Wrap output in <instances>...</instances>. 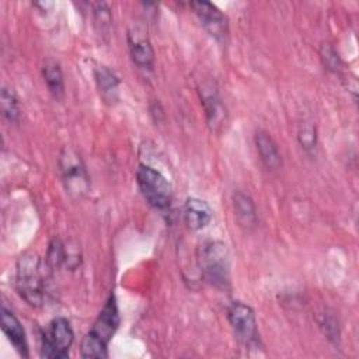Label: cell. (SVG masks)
Returning <instances> with one entry per match:
<instances>
[{
	"label": "cell",
	"instance_id": "6da1fadb",
	"mask_svg": "<svg viewBox=\"0 0 359 359\" xmlns=\"http://www.w3.org/2000/svg\"><path fill=\"white\" fill-rule=\"evenodd\" d=\"M119 321L121 318L116 297L114 293H111L81 341L80 356L95 359L108 358V345L119 327Z\"/></svg>",
	"mask_w": 359,
	"mask_h": 359
},
{
	"label": "cell",
	"instance_id": "7a4b0ae2",
	"mask_svg": "<svg viewBox=\"0 0 359 359\" xmlns=\"http://www.w3.org/2000/svg\"><path fill=\"white\" fill-rule=\"evenodd\" d=\"M46 262L35 252H24L15 265V289L32 307H41L46 297Z\"/></svg>",
	"mask_w": 359,
	"mask_h": 359
},
{
	"label": "cell",
	"instance_id": "3957f363",
	"mask_svg": "<svg viewBox=\"0 0 359 359\" xmlns=\"http://www.w3.org/2000/svg\"><path fill=\"white\" fill-rule=\"evenodd\" d=\"M198 264L203 278L213 286L226 289L230 285L229 250L223 241H203L198 248Z\"/></svg>",
	"mask_w": 359,
	"mask_h": 359
},
{
	"label": "cell",
	"instance_id": "277c9868",
	"mask_svg": "<svg viewBox=\"0 0 359 359\" xmlns=\"http://www.w3.org/2000/svg\"><path fill=\"white\" fill-rule=\"evenodd\" d=\"M136 184L146 202L160 213L170 212L172 191L167 178L150 165L140 164L136 170Z\"/></svg>",
	"mask_w": 359,
	"mask_h": 359
},
{
	"label": "cell",
	"instance_id": "5b68a950",
	"mask_svg": "<svg viewBox=\"0 0 359 359\" xmlns=\"http://www.w3.org/2000/svg\"><path fill=\"white\" fill-rule=\"evenodd\" d=\"M59 172L63 188L72 199H81L90 189V178L80 154L72 147H63L59 156Z\"/></svg>",
	"mask_w": 359,
	"mask_h": 359
},
{
	"label": "cell",
	"instance_id": "8992f818",
	"mask_svg": "<svg viewBox=\"0 0 359 359\" xmlns=\"http://www.w3.org/2000/svg\"><path fill=\"white\" fill-rule=\"evenodd\" d=\"M74 334L67 318L56 317L41 332V356L48 359H65L69 356Z\"/></svg>",
	"mask_w": 359,
	"mask_h": 359
},
{
	"label": "cell",
	"instance_id": "52a82bcc",
	"mask_svg": "<svg viewBox=\"0 0 359 359\" xmlns=\"http://www.w3.org/2000/svg\"><path fill=\"white\" fill-rule=\"evenodd\" d=\"M227 320L238 342L247 348L259 345L257 318L251 306L238 300L233 302L227 309Z\"/></svg>",
	"mask_w": 359,
	"mask_h": 359
},
{
	"label": "cell",
	"instance_id": "ba28073f",
	"mask_svg": "<svg viewBox=\"0 0 359 359\" xmlns=\"http://www.w3.org/2000/svg\"><path fill=\"white\" fill-rule=\"evenodd\" d=\"M198 91L209 128L215 132L220 130L227 121V109L220 98L216 83L213 80H205Z\"/></svg>",
	"mask_w": 359,
	"mask_h": 359
},
{
	"label": "cell",
	"instance_id": "9c48e42d",
	"mask_svg": "<svg viewBox=\"0 0 359 359\" xmlns=\"http://www.w3.org/2000/svg\"><path fill=\"white\" fill-rule=\"evenodd\" d=\"M189 6L212 38L219 42L226 41L229 34L227 18L215 4L209 1H191Z\"/></svg>",
	"mask_w": 359,
	"mask_h": 359
},
{
	"label": "cell",
	"instance_id": "30bf717a",
	"mask_svg": "<svg viewBox=\"0 0 359 359\" xmlns=\"http://www.w3.org/2000/svg\"><path fill=\"white\" fill-rule=\"evenodd\" d=\"M129 53L136 67L144 73L153 72L154 69V50L143 31L135 28L128 34Z\"/></svg>",
	"mask_w": 359,
	"mask_h": 359
},
{
	"label": "cell",
	"instance_id": "8fae6325",
	"mask_svg": "<svg viewBox=\"0 0 359 359\" xmlns=\"http://www.w3.org/2000/svg\"><path fill=\"white\" fill-rule=\"evenodd\" d=\"M1 330L4 335L7 337L8 342L14 346V349L18 352L20 356L28 358V342H27V335L25 331L20 323V320L15 317V314L6 309L4 306L1 307Z\"/></svg>",
	"mask_w": 359,
	"mask_h": 359
},
{
	"label": "cell",
	"instance_id": "7c38bea8",
	"mask_svg": "<svg viewBox=\"0 0 359 359\" xmlns=\"http://www.w3.org/2000/svg\"><path fill=\"white\" fill-rule=\"evenodd\" d=\"M94 80L102 101L108 105H114L119 101V77L105 65H95L93 69Z\"/></svg>",
	"mask_w": 359,
	"mask_h": 359
},
{
	"label": "cell",
	"instance_id": "4fadbf2b",
	"mask_svg": "<svg viewBox=\"0 0 359 359\" xmlns=\"http://www.w3.org/2000/svg\"><path fill=\"white\" fill-rule=\"evenodd\" d=\"M213 212L206 201L199 198H188L184 205V220L189 230L199 231L212 220Z\"/></svg>",
	"mask_w": 359,
	"mask_h": 359
},
{
	"label": "cell",
	"instance_id": "5bb4252c",
	"mask_svg": "<svg viewBox=\"0 0 359 359\" xmlns=\"http://www.w3.org/2000/svg\"><path fill=\"white\" fill-rule=\"evenodd\" d=\"M254 140H255L257 151L259 154L262 164L268 170H278L282 165V157H280L278 144L272 139V136L265 130H258L255 133Z\"/></svg>",
	"mask_w": 359,
	"mask_h": 359
},
{
	"label": "cell",
	"instance_id": "9a60e30c",
	"mask_svg": "<svg viewBox=\"0 0 359 359\" xmlns=\"http://www.w3.org/2000/svg\"><path fill=\"white\" fill-rule=\"evenodd\" d=\"M233 210L240 226L250 229L257 224V209L250 195L237 191L233 194Z\"/></svg>",
	"mask_w": 359,
	"mask_h": 359
},
{
	"label": "cell",
	"instance_id": "2e32d148",
	"mask_svg": "<svg viewBox=\"0 0 359 359\" xmlns=\"http://www.w3.org/2000/svg\"><path fill=\"white\" fill-rule=\"evenodd\" d=\"M43 81L55 100H62L65 95V80L60 65L53 59H46L42 65Z\"/></svg>",
	"mask_w": 359,
	"mask_h": 359
},
{
	"label": "cell",
	"instance_id": "e0dca14e",
	"mask_svg": "<svg viewBox=\"0 0 359 359\" xmlns=\"http://www.w3.org/2000/svg\"><path fill=\"white\" fill-rule=\"evenodd\" d=\"M91 14H93V24L100 36H108L111 24H112V14L109 6L105 1H97L91 4Z\"/></svg>",
	"mask_w": 359,
	"mask_h": 359
},
{
	"label": "cell",
	"instance_id": "ac0fdd59",
	"mask_svg": "<svg viewBox=\"0 0 359 359\" xmlns=\"http://www.w3.org/2000/svg\"><path fill=\"white\" fill-rule=\"evenodd\" d=\"M0 108L3 116L11 122L17 123L20 121V104H18V97L15 91L7 86L1 87L0 93Z\"/></svg>",
	"mask_w": 359,
	"mask_h": 359
},
{
	"label": "cell",
	"instance_id": "d6986e66",
	"mask_svg": "<svg viewBox=\"0 0 359 359\" xmlns=\"http://www.w3.org/2000/svg\"><path fill=\"white\" fill-rule=\"evenodd\" d=\"M45 262L50 269H56L60 265H65V244L59 238H53L49 243Z\"/></svg>",
	"mask_w": 359,
	"mask_h": 359
},
{
	"label": "cell",
	"instance_id": "ffe728a7",
	"mask_svg": "<svg viewBox=\"0 0 359 359\" xmlns=\"http://www.w3.org/2000/svg\"><path fill=\"white\" fill-rule=\"evenodd\" d=\"M297 139H299V143L300 146L310 151L316 147L317 144V133H316V126L313 123H303L297 132Z\"/></svg>",
	"mask_w": 359,
	"mask_h": 359
},
{
	"label": "cell",
	"instance_id": "44dd1931",
	"mask_svg": "<svg viewBox=\"0 0 359 359\" xmlns=\"http://www.w3.org/2000/svg\"><path fill=\"white\" fill-rule=\"evenodd\" d=\"M320 55H321L323 63H324V66H325L327 69L337 72V70L341 67L339 57H338L335 49H334L330 43H323V45H321Z\"/></svg>",
	"mask_w": 359,
	"mask_h": 359
},
{
	"label": "cell",
	"instance_id": "7402d4cb",
	"mask_svg": "<svg viewBox=\"0 0 359 359\" xmlns=\"http://www.w3.org/2000/svg\"><path fill=\"white\" fill-rule=\"evenodd\" d=\"M321 324L325 327V334L328 335L330 339H338L339 331H338V325H337V321L334 317H331L328 314L324 316V320Z\"/></svg>",
	"mask_w": 359,
	"mask_h": 359
}]
</instances>
